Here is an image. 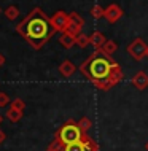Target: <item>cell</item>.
I'll use <instances>...</instances> for the list:
<instances>
[{
	"instance_id": "29",
	"label": "cell",
	"mask_w": 148,
	"mask_h": 151,
	"mask_svg": "<svg viewBox=\"0 0 148 151\" xmlns=\"http://www.w3.org/2000/svg\"><path fill=\"white\" fill-rule=\"evenodd\" d=\"M0 122H2V116H0Z\"/></svg>"
},
{
	"instance_id": "12",
	"label": "cell",
	"mask_w": 148,
	"mask_h": 151,
	"mask_svg": "<svg viewBox=\"0 0 148 151\" xmlns=\"http://www.w3.org/2000/svg\"><path fill=\"white\" fill-rule=\"evenodd\" d=\"M6 118H8V121H11V122H18V121H21V118H22V111H19V110H16L13 107H10L6 110Z\"/></svg>"
},
{
	"instance_id": "13",
	"label": "cell",
	"mask_w": 148,
	"mask_h": 151,
	"mask_svg": "<svg viewBox=\"0 0 148 151\" xmlns=\"http://www.w3.org/2000/svg\"><path fill=\"white\" fill-rule=\"evenodd\" d=\"M94 86H97L100 91H110L113 86H115V83L110 78H105V80H97V81H94Z\"/></svg>"
},
{
	"instance_id": "10",
	"label": "cell",
	"mask_w": 148,
	"mask_h": 151,
	"mask_svg": "<svg viewBox=\"0 0 148 151\" xmlns=\"http://www.w3.org/2000/svg\"><path fill=\"white\" fill-rule=\"evenodd\" d=\"M59 43L62 45L64 48H72L75 45V37L67 34V32H61V37H59Z\"/></svg>"
},
{
	"instance_id": "8",
	"label": "cell",
	"mask_w": 148,
	"mask_h": 151,
	"mask_svg": "<svg viewBox=\"0 0 148 151\" xmlns=\"http://www.w3.org/2000/svg\"><path fill=\"white\" fill-rule=\"evenodd\" d=\"M75 72H77V67H75V64H73L72 60H64V62H61L59 73L64 76V78H70Z\"/></svg>"
},
{
	"instance_id": "17",
	"label": "cell",
	"mask_w": 148,
	"mask_h": 151,
	"mask_svg": "<svg viewBox=\"0 0 148 151\" xmlns=\"http://www.w3.org/2000/svg\"><path fill=\"white\" fill-rule=\"evenodd\" d=\"M78 126H80V129L83 130V134H88V130L92 127V122H91V119L89 118H81L80 121H78Z\"/></svg>"
},
{
	"instance_id": "23",
	"label": "cell",
	"mask_w": 148,
	"mask_h": 151,
	"mask_svg": "<svg viewBox=\"0 0 148 151\" xmlns=\"http://www.w3.org/2000/svg\"><path fill=\"white\" fill-rule=\"evenodd\" d=\"M10 107H13L16 110H19V111H24V108H26V104H24L22 99H14L13 102H11Z\"/></svg>"
},
{
	"instance_id": "27",
	"label": "cell",
	"mask_w": 148,
	"mask_h": 151,
	"mask_svg": "<svg viewBox=\"0 0 148 151\" xmlns=\"http://www.w3.org/2000/svg\"><path fill=\"white\" fill-rule=\"evenodd\" d=\"M145 150L148 151V142H147V145H145Z\"/></svg>"
},
{
	"instance_id": "14",
	"label": "cell",
	"mask_w": 148,
	"mask_h": 151,
	"mask_svg": "<svg viewBox=\"0 0 148 151\" xmlns=\"http://www.w3.org/2000/svg\"><path fill=\"white\" fill-rule=\"evenodd\" d=\"M5 18L8 19V21H14V19H18V16H19V8L16 6V5H10L8 8H5Z\"/></svg>"
},
{
	"instance_id": "20",
	"label": "cell",
	"mask_w": 148,
	"mask_h": 151,
	"mask_svg": "<svg viewBox=\"0 0 148 151\" xmlns=\"http://www.w3.org/2000/svg\"><path fill=\"white\" fill-rule=\"evenodd\" d=\"M69 21L73 22V24H77V26H80V27H83V26H84V19H83V16H80L78 13H75V11L69 14Z\"/></svg>"
},
{
	"instance_id": "22",
	"label": "cell",
	"mask_w": 148,
	"mask_h": 151,
	"mask_svg": "<svg viewBox=\"0 0 148 151\" xmlns=\"http://www.w3.org/2000/svg\"><path fill=\"white\" fill-rule=\"evenodd\" d=\"M64 151H86L83 142H77V143H70V145H65Z\"/></svg>"
},
{
	"instance_id": "9",
	"label": "cell",
	"mask_w": 148,
	"mask_h": 151,
	"mask_svg": "<svg viewBox=\"0 0 148 151\" xmlns=\"http://www.w3.org/2000/svg\"><path fill=\"white\" fill-rule=\"evenodd\" d=\"M89 42H91V45L96 50H99V48H102L105 45V35L102 34V32H92V35H89Z\"/></svg>"
},
{
	"instance_id": "11",
	"label": "cell",
	"mask_w": 148,
	"mask_h": 151,
	"mask_svg": "<svg viewBox=\"0 0 148 151\" xmlns=\"http://www.w3.org/2000/svg\"><path fill=\"white\" fill-rule=\"evenodd\" d=\"M81 142H83V145H84V150H86V151H99L97 142H96V140H92V138L89 137L88 134H84V135H83Z\"/></svg>"
},
{
	"instance_id": "30",
	"label": "cell",
	"mask_w": 148,
	"mask_h": 151,
	"mask_svg": "<svg viewBox=\"0 0 148 151\" xmlns=\"http://www.w3.org/2000/svg\"><path fill=\"white\" fill-rule=\"evenodd\" d=\"M0 13H2V8H0Z\"/></svg>"
},
{
	"instance_id": "31",
	"label": "cell",
	"mask_w": 148,
	"mask_h": 151,
	"mask_svg": "<svg viewBox=\"0 0 148 151\" xmlns=\"http://www.w3.org/2000/svg\"><path fill=\"white\" fill-rule=\"evenodd\" d=\"M46 151H49V150H46Z\"/></svg>"
},
{
	"instance_id": "19",
	"label": "cell",
	"mask_w": 148,
	"mask_h": 151,
	"mask_svg": "<svg viewBox=\"0 0 148 151\" xmlns=\"http://www.w3.org/2000/svg\"><path fill=\"white\" fill-rule=\"evenodd\" d=\"M81 29H83V27H80V26H77V24H73V22L69 21V26L65 27V30H64V32H67V34H70V35H73V37H77L78 34H81Z\"/></svg>"
},
{
	"instance_id": "5",
	"label": "cell",
	"mask_w": 148,
	"mask_h": 151,
	"mask_svg": "<svg viewBox=\"0 0 148 151\" xmlns=\"http://www.w3.org/2000/svg\"><path fill=\"white\" fill-rule=\"evenodd\" d=\"M49 19H51V24H53V27L56 29V32H64L65 27L69 26V14L65 13V11H62V10L56 11L54 16H51Z\"/></svg>"
},
{
	"instance_id": "4",
	"label": "cell",
	"mask_w": 148,
	"mask_h": 151,
	"mask_svg": "<svg viewBox=\"0 0 148 151\" xmlns=\"http://www.w3.org/2000/svg\"><path fill=\"white\" fill-rule=\"evenodd\" d=\"M147 48H148V45L143 42L142 38H135L134 42L127 46V52H129V56L132 59L142 60L147 56Z\"/></svg>"
},
{
	"instance_id": "21",
	"label": "cell",
	"mask_w": 148,
	"mask_h": 151,
	"mask_svg": "<svg viewBox=\"0 0 148 151\" xmlns=\"http://www.w3.org/2000/svg\"><path fill=\"white\" fill-rule=\"evenodd\" d=\"M48 150H49V151H64V150H65V145H64L61 140H57V138H54V140H53L51 143H49Z\"/></svg>"
},
{
	"instance_id": "1",
	"label": "cell",
	"mask_w": 148,
	"mask_h": 151,
	"mask_svg": "<svg viewBox=\"0 0 148 151\" xmlns=\"http://www.w3.org/2000/svg\"><path fill=\"white\" fill-rule=\"evenodd\" d=\"M16 32L26 38V42L35 50H40L45 46L49 38L56 34V29L53 27L51 19L43 13L42 8L35 6L30 11L22 22L16 26Z\"/></svg>"
},
{
	"instance_id": "15",
	"label": "cell",
	"mask_w": 148,
	"mask_h": 151,
	"mask_svg": "<svg viewBox=\"0 0 148 151\" xmlns=\"http://www.w3.org/2000/svg\"><path fill=\"white\" fill-rule=\"evenodd\" d=\"M102 51H104L105 54H108V56L115 54V52L118 51V45H116V42H113V40H107L105 45L102 46Z\"/></svg>"
},
{
	"instance_id": "28",
	"label": "cell",
	"mask_w": 148,
	"mask_h": 151,
	"mask_svg": "<svg viewBox=\"0 0 148 151\" xmlns=\"http://www.w3.org/2000/svg\"><path fill=\"white\" fill-rule=\"evenodd\" d=\"M147 58H148V48H147Z\"/></svg>"
},
{
	"instance_id": "25",
	"label": "cell",
	"mask_w": 148,
	"mask_h": 151,
	"mask_svg": "<svg viewBox=\"0 0 148 151\" xmlns=\"http://www.w3.org/2000/svg\"><path fill=\"white\" fill-rule=\"evenodd\" d=\"M3 64H5V56L0 52V67H3Z\"/></svg>"
},
{
	"instance_id": "18",
	"label": "cell",
	"mask_w": 148,
	"mask_h": 151,
	"mask_svg": "<svg viewBox=\"0 0 148 151\" xmlns=\"http://www.w3.org/2000/svg\"><path fill=\"white\" fill-rule=\"evenodd\" d=\"M91 16L94 19H99V18H104V14H105V8H102L100 5H94L92 8H91Z\"/></svg>"
},
{
	"instance_id": "26",
	"label": "cell",
	"mask_w": 148,
	"mask_h": 151,
	"mask_svg": "<svg viewBox=\"0 0 148 151\" xmlns=\"http://www.w3.org/2000/svg\"><path fill=\"white\" fill-rule=\"evenodd\" d=\"M3 140H5V134H3L2 130H0V145L3 143Z\"/></svg>"
},
{
	"instance_id": "24",
	"label": "cell",
	"mask_w": 148,
	"mask_h": 151,
	"mask_svg": "<svg viewBox=\"0 0 148 151\" xmlns=\"http://www.w3.org/2000/svg\"><path fill=\"white\" fill-rule=\"evenodd\" d=\"M8 104H10V97H8L5 92H0V108L6 107Z\"/></svg>"
},
{
	"instance_id": "7",
	"label": "cell",
	"mask_w": 148,
	"mask_h": 151,
	"mask_svg": "<svg viewBox=\"0 0 148 151\" xmlns=\"http://www.w3.org/2000/svg\"><path fill=\"white\" fill-rule=\"evenodd\" d=\"M132 84L139 91H143V89L148 88V75L145 72H137L132 76Z\"/></svg>"
},
{
	"instance_id": "3",
	"label": "cell",
	"mask_w": 148,
	"mask_h": 151,
	"mask_svg": "<svg viewBox=\"0 0 148 151\" xmlns=\"http://www.w3.org/2000/svg\"><path fill=\"white\" fill-rule=\"evenodd\" d=\"M83 130L80 129L78 122L75 121H67L65 124L56 132V138L61 140L64 145H70V143H77V142H81L83 138Z\"/></svg>"
},
{
	"instance_id": "2",
	"label": "cell",
	"mask_w": 148,
	"mask_h": 151,
	"mask_svg": "<svg viewBox=\"0 0 148 151\" xmlns=\"http://www.w3.org/2000/svg\"><path fill=\"white\" fill-rule=\"evenodd\" d=\"M115 65V60L112 59V56L105 54L102 51V48H99L89 56L88 59L81 64L80 72L88 78L89 81H97V80H105L110 78V73Z\"/></svg>"
},
{
	"instance_id": "6",
	"label": "cell",
	"mask_w": 148,
	"mask_h": 151,
	"mask_svg": "<svg viewBox=\"0 0 148 151\" xmlns=\"http://www.w3.org/2000/svg\"><path fill=\"white\" fill-rule=\"evenodd\" d=\"M104 18L107 19L108 22H116L118 19L123 18V8L120 5H116V3H112V5H108L105 8V14Z\"/></svg>"
},
{
	"instance_id": "16",
	"label": "cell",
	"mask_w": 148,
	"mask_h": 151,
	"mask_svg": "<svg viewBox=\"0 0 148 151\" xmlns=\"http://www.w3.org/2000/svg\"><path fill=\"white\" fill-rule=\"evenodd\" d=\"M75 45H78L80 48H86L88 45H91V42H89V35H86V34H78L75 37Z\"/></svg>"
}]
</instances>
